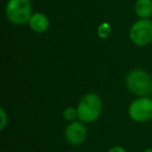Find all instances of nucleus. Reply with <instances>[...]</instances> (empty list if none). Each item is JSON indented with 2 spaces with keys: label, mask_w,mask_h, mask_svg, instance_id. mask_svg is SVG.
Instances as JSON below:
<instances>
[{
  "label": "nucleus",
  "mask_w": 152,
  "mask_h": 152,
  "mask_svg": "<svg viewBox=\"0 0 152 152\" xmlns=\"http://www.w3.org/2000/svg\"><path fill=\"white\" fill-rule=\"evenodd\" d=\"M102 112V101L98 95L90 93L85 95L77 106L78 119L83 123H91L100 117Z\"/></svg>",
  "instance_id": "obj_1"
},
{
  "label": "nucleus",
  "mask_w": 152,
  "mask_h": 152,
  "mask_svg": "<svg viewBox=\"0 0 152 152\" xmlns=\"http://www.w3.org/2000/svg\"><path fill=\"white\" fill-rule=\"evenodd\" d=\"M126 86L131 93L146 97L152 93V77L141 69H134L126 76Z\"/></svg>",
  "instance_id": "obj_2"
},
{
  "label": "nucleus",
  "mask_w": 152,
  "mask_h": 152,
  "mask_svg": "<svg viewBox=\"0 0 152 152\" xmlns=\"http://www.w3.org/2000/svg\"><path fill=\"white\" fill-rule=\"evenodd\" d=\"M7 18L14 24L23 25L29 22L32 16L29 0H9L5 7Z\"/></svg>",
  "instance_id": "obj_3"
},
{
  "label": "nucleus",
  "mask_w": 152,
  "mask_h": 152,
  "mask_svg": "<svg viewBox=\"0 0 152 152\" xmlns=\"http://www.w3.org/2000/svg\"><path fill=\"white\" fill-rule=\"evenodd\" d=\"M129 38L137 46H146L152 42V22L148 19L137 21L130 28Z\"/></svg>",
  "instance_id": "obj_4"
},
{
  "label": "nucleus",
  "mask_w": 152,
  "mask_h": 152,
  "mask_svg": "<svg viewBox=\"0 0 152 152\" xmlns=\"http://www.w3.org/2000/svg\"><path fill=\"white\" fill-rule=\"evenodd\" d=\"M128 115L134 122L143 123L152 119V99L140 97L131 102L128 108Z\"/></svg>",
  "instance_id": "obj_5"
},
{
  "label": "nucleus",
  "mask_w": 152,
  "mask_h": 152,
  "mask_svg": "<svg viewBox=\"0 0 152 152\" xmlns=\"http://www.w3.org/2000/svg\"><path fill=\"white\" fill-rule=\"evenodd\" d=\"M65 137L69 144L73 146H79L87 140V128L83 124V122L74 121L67 126L65 131Z\"/></svg>",
  "instance_id": "obj_6"
},
{
  "label": "nucleus",
  "mask_w": 152,
  "mask_h": 152,
  "mask_svg": "<svg viewBox=\"0 0 152 152\" xmlns=\"http://www.w3.org/2000/svg\"><path fill=\"white\" fill-rule=\"evenodd\" d=\"M28 24H29L30 29L34 30V32L42 34V32H45L49 28L50 22H49L48 17L45 14L36 13V14H32Z\"/></svg>",
  "instance_id": "obj_7"
},
{
  "label": "nucleus",
  "mask_w": 152,
  "mask_h": 152,
  "mask_svg": "<svg viewBox=\"0 0 152 152\" xmlns=\"http://www.w3.org/2000/svg\"><path fill=\"white\" fill-rule=\"evenodd\" d=\"M134 11L141 19H148L152 15V0H137Z\"/></svg>",
  "instance_id": "obj_8"
},
{
  "label": "nucleus",
  "mask_w": 152,
  "mask_h": 152,
  "mask_svg": "<svg viewBox=\"0 0 152 152\" xmlns=\"http://www.w3.org/2000/svg\"><path fill=\"white\" fill-rule=\"evenodd\" d=\"M97 34L101 39H107L108 37L110 36V34H112V27H110V25L108 23L103 22V23L100 24L99 27H98Z\"/></svg>",
  "instance_id": "obj_9"
},
{
  "label": "nucleus",
  "mask_w": 152,
  "mask_h": 152,
  "mask_svg": "<svg viewBox=\"0 0 152 152\" xmlns=\"http://www.w3.org/2000/svg\"><path fill=\"white\" fill-rule=\"evenodd\" d=\"M64 118H65L67 121H70V122H74L76 118H78L77 108L67 107L65 110H64Z\"/></svg>",
  "instance_id": "obj_10"
},
{
  "label": "nucleus",
  "mask_w": 152,
  "mask_h": 152,
  "mask_svg": "<svg viewBox=\"0 0 152 152\" xmlns=\"http://www.w3.org/2000/svg\"><path fill=\"white\" fill-rule=\"evenodd\" d=\"M0 118H1V122H0V129H4L7 124V116L5 114L4 110L2 107L0 108Z\"/></svg>",
  "instance_id": "obj_11"
},
{
  "label": "nucleus",
  "mask_w": 152,
  "mask_h": 152,
  "mask_svg": "<svg viewBox=\"0 0 152 152\" xmlns=\"http://www.w3.org/2000/svg\"><path fill=\"white\" fill-rule=\"evenodd\" d=\"M107 152H127V151L122 146H114V147H112L110 149H108Z\"/></svg>",
  "instance_id": "obj_12"
},
{
  "label": "nucleus",
  "mask_w": 152,
  "mask_h": 152,
  "mask_svg": "<svg viewBox=\"0 0 152 152\" xmlns=\"http://www.w3.org/2000/svg\"><path fill=\"white\" fill-rule=\"evenodd\" d=\"M143 152H152V148H148V149L144 150Z\"/></svg>",
  "instance_id": "obj_13"
}]
</instances>
